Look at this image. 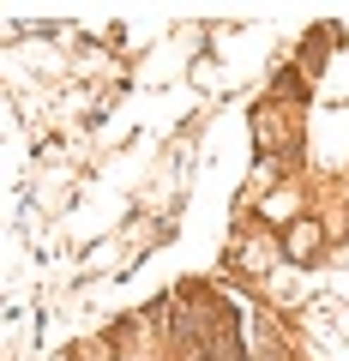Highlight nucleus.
<instances>
[{
  "mask_svg": "<svg viewBox=\"0 0 349 361\" xmlns=\"http://www.w3.org/2000/svg\"><path fill=\"white\" fill-rule=\"evenodd\" d=\"M313 247H319V229L313 223H295L289 229V253H313Z\"/></svg>",
  "mask_w": 349,
  "mask_h": 361,
  "instance_id": "obj_1",
  "label": "nucleus"
}]
</instances>
